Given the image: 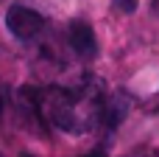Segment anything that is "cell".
<instances>
[{
	"label": "cell",
	"instance_id": "cell-1",
	"mask_svg": "<svg viewBox=\"0 0 159 157\" xmlns=\"http://www.w3.org/2000/svg\"><path fill=\"white\" fill-rule=\"evenodd\" d=\"M36 107L53 126L73 135L87 132L98 118H103V96L92 87H53L36 96Z\"/></svg>",
	"mask_w": 159,
	"mask_h": 157
},
{
	"label": "cell",
	"instance_id": "cell-2",
	"mask_svg": "<svg viewBox=\"0 0 159 157\" xmlns=\"http://www.w3.org/2000/svg\"><path fill=\"white\" fill-rule=\"evenodd\" d=\"M6 25H8V31L17 37V39H22V42H28V39H34V37H39L42 34V28H45V20H42V14L39 11H34V8H28V6H11L8 8V14H6Z\"/></svg>",
	"mask_w": 159,
	"mask_h": 157
},
{
	"label": "cell",
	"instance_id": "cell-3",
	"mask_svg": "<svg viewBox=\"0 0 159 157\" xmlns=\"http://www.w3.org/2000/svg\"><path fill=\"white\" fill-rule=\"evenodd\" d=\"M67 39H70V48H73L81 59H92V56L98 53L95 31H92L87 22H81V20L70 22V28H67Z\"/></svg>",
	"mask_w": 159,
	"mask_h": 157
},
{
	"label": "cell",
	"instance_id": "cell-4",
	"mask_svg": "<svg viewBox=\"0 0 159 157\" xmlns=\"http://www.w3.org/2000/svg\"><path fill=\"white\" fill-rule=\"evenodd\" d=\"M115 3H117V8H120V11H126V14L137 8V0H115Z\"/></svg>",
	"mask_w": 159,
	"mask_h": 157
},
{
	"label": "cell",
	"instance_id": "cell-5",
	"mask_svg": "<svg viewBox=\"0 0 159 157\" xmlns=\"http://www.w3.org/2000/svg\"><path fill=\"white\" fill-rule=\"evenodd\" d=\"M151 8H154V11L159 14V0H151Z\"/></svg>",
	"mask_w": 159,
	"mask_h": 157
},
{
	"label": "cell",
	"instance_id": "cell-6",
	"mask_svg": "<svg viewBox=\"0 0 159 157\" xmlns=\"http://www.w3.org/2000/svg\"><path fill=\"white\" fill-rule=\"evenodd\" d=\"M0 115H3V98H0Z\"/></svg>",
	"mask_w": 159,
	"mask_h": 157
}]
</instances>
